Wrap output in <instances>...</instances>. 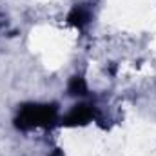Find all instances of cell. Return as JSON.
<instances>
[{
    "instance_id": "cell-1",
    "label": "cell",
    "mask_w": 156,
    "mask_h": 156,
    "mask_svg": "<svg viewBox=\"0 0 156 156\" xmlns=\"http://www.w3.org/2000/svg\"><path fill=\"white\" fill-rule=\"evenodd\" d=\"M55 115H56V109L49 104H31L20 111V116L16 118V122H18V127L22 129H33L55 120Z\"/></svg>"
}]
</instances>
